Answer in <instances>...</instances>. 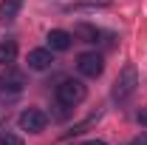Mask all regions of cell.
Listing matches in <instances>:
<instances>
[{
  "instance_id": "cell-8",
  "label": "cell",
  "mask_w": 147,
  "mask_h": 145,
  "mask_svg": "<svg viewBox=\"0 0 147 145\" xmlns=\"http://www.w3.org/2000/svg\"><path fill=\"white\" fill-rule=\"evenodd\" d=\"M74 34H76V37H82L85 43H96V40L102 37V31H99L96 26H88V23H79V26L74 29Z\"/></svg>"
},
{
  "instance_id": "cell-9",
  "label": "cell",
  "mask_w": 147,
  "mask_h": 145,
  "mask_svg": "<svg viewBox=\"0 0 147 145\" xmlns=\"http://www.w3.org/2000/svg\"><path fill=\"white\" fill-rule=\"evenodd\" d=\"M14 57H17V43L14 40H3L0 43V66L14 63Z\"/></svg>"
},
{
  "instance_id": "cell-5",
  "label": "cell",
  "mask_w": 147,
  "mask_h": 145,
  "mask_svg": "<svg viewBox=\"0 0 147 145\" xmlns=\"http://www.w3.org/2000/svg\"><path fill=\"white\" fill-rule=\"evenodd\" d=\"M45 40H48V49L51 51H68L71 43H74V34L71 31H62V29H51Z\"/></svg>"
},
{
  "instance_id": "cell-2",
  "label": "cell",
  "mask_w": 147,
  "mask_h": 145,
  "mask_svg": "<svg viewBox=\"0 0 147 145\" xmlns=\"http://www.w3.org/2000/svg\"><path fill=\"white\" fill-rule=\"evenodd\" d=\"M136 85H139V71H136V66L130 63V66H125V68L119 71L116 83H113V100H119V103H122V100L133 97Z\"/></svg>"
},
{
  "instance_id": "cell-1",
  "label": "cell",
  "mask_w": 147,
  "mask_h": 145,
  "mask_svg": "<svg viewBox=\"0 0 147 145\" xmlns=\"http://www.w3.org/2000/svg\"><path fill=\"white\" fill-rule=\"evenodd\" d=\"M85 97H88V88H85L82 80H62V83L57 85V100H59V105H65V108L79 105Z\"/></svg>"
},
{
  "instance_id": "cell-12",
  "label": "cell",
  "mask_w": 147,
  "mask_h": 145,
  "mask_svg": "<svg viewBox=\"0 0 147 145\" xmlns=\"http://www.w3.org/2000/svg\"><path fill=\"white\" fill-rule=\"evenodd\" d=\"M136 117H139V122H142V125H147V108H142Z\"/></svg>"
},
{
  "instance_id": "cell-7",
  "label": "cell",
  "mask_w": 147,
  "mask_h": 145,
  "mask_svg": "<svg viewBox=\"0 0 147 145\" xmlns=\"http://www.w3.org/2000/svg\"><path fill=\"white\" fill-rule=\"evenodd\" d=\"M23 9V0H0V20L3 23H11Z\"/></svg>"
},
{
  "instance_id": "cell-10",
  "label": "cell",
  "mask_w": 147,
  "mask_h": 145,
  "mask_svg": "<svg viewBox=\"0 0 147 145\" xmlns=\"http://www.w3.org/2000/svg\"><path fill=\"white\" fill-rule=\"evenodd\" d=\"M3 85L11 88V91H20L23 88V77H20V74H9V77H3Z\"/></svg>"
},
{
  "instance_id": "cell-13",
  "label": "cell",
  "mask_w": 147,
  "mask_h": 145,
  "mask_svg": "<svg viewBox=\"0 0 147 145\" xmlns=\"http://www.w3.org/2000/svg\"><path fill=\"white\" fill-rule=\"evenodd\" d=\"M85 145H108V142H102V140H88Z\"/></svg>"
},
{
  "instance_id": "cell-6",
  "label": "cell",
  "mask_w": 147,
  "mask_h": 145,
  "mask_svg": "<svg viewBox=\"0 0 147 145\" xmlns=\"http://www.w3.org/2000/svg\"><path fill=\"white\" fill-rule=\"evenodd\" d=\"M28 68H34V71H45L54 60H51V49H31L28 51Z\"/></svg>"
},
{
  "instance_id": "cell-4",
  "label": "cell",
  "mask_w": 147,
  "mask_h": 145,
  "mask_svg": "<svg viewBox=\"0 0 147 145\" xmlns=\"http://www.w3.org/2000/svg\"><path fill=\"white\" fill-rule=\"evenodd\" d=\"M76 68H79L82 77L96 80L99 74L105 71V60H102V54H96V51H85V54H79V60H76Z\"/></svg>"
},
{
  "instance_id": "cell-3",
  "label": "cell",
  "mask_w": 147,
  "mask_h": 145,
  "mask_svg": "<svg viewBox=\"0 0 147 145\" xmlns=\"http://www.w3.org/2000/svg\"><path fill=\"white\" fill-rule=\"evenodd\" d=\"M17 122H20V131L40 134V131H45V125H48V117H45V111H42V108H26L17 117Z\"/></svg>"
},
{
  "instance_id": "cell-11",
  "label": "cell",
  "mask_w": 147,
  "mask_h": 145,
  "mask_svg": "<svg viewBox=\"0 0 147 145\" xmlns=\"http://www.w3.org/2000/svg\"><path fill=\"white\" fill-rule=\"evenodd\" d=\"M0 145H23V137L11 134V131H3L0 134Z\"/></svg>"
}]
</instances>
